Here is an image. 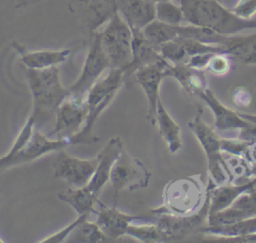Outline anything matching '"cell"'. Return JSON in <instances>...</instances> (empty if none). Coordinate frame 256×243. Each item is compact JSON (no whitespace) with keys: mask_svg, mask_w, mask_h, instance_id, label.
Listing matches in <instances>:
<instances>
[{"mask_svg":"<svg viewBox=\"0 0 256 243\" xmlns=\"http://www.w3.org/2000/svg\"><path fill=\"white\" fill-rule=\"evenodd\" d=\"M27 78L32 94V112L35 126L40 125L55 113L59 106L71 95L69 88L61 82L58 68L28 69Z\"/></svg>","mask_w":256,"mask_h":243,"instance_id":"cell-2","label":"cell"},{"mask_svg":"<svg viewBox=\"0 0 256 243\" xmlns=\"http://www.w3.org/2000/svg\"><path fill=\"white\" fill-rule=\"evenodd\" d=\"M85 24L96 30L117 12V0H78Z\"/></svg>","mask_w":256,"mask_h":243,"instance_id":"cell-18","label":"cell"},{"mask_svg":"<svg viewBox=\"0 0 256 243\" xmlns=\"http://www.w3.org/2000/svg\"><path fill=\"white\" fill-rule=\"evenodd\" d=\"M233 100L235 104L239 107H247L251 102V94L249 91L243 87H239L234 91Z\"/></svg>","mask_w":256,"mask_h":243,"instance_id":"cell-32","label":"cell"},{"mask_svg":"<svg viewBox=\"0 0 256 243\" xmlns=\"http://www.w3.org/2000/svg\"><path fill=\"white\" fill-rule=\"evenodd\" d=\"M123 151V142L119 137H112L102 151L97 155L96 170L86 185L96 195H99L103 186L110 179V172L113 164Z\"/></svg>","mask_w":256,"mask_h":243,"instance_id":"cell-14","label":"cell"},{"mask_svg":"<svg viewBox=\"0 0 256 243\" xmlns=\"http://www.w3.org/2000/svg\"><path fill=\"white\" fill-rule=\"evenodd\" d=\"M13 46L20 54V60L27 69H46L55 67L66 61L70 55V50L68 49L29 51L16 42H14Z\"/></svg>","mask_w":256,"mask_h":243,"instance_id":"cell-16","label":"cell"},{"mask_svg":"<svg viewBox=\"0 0 256 243\" xmlns=\"http://www.w3.org/2000/svg\"><path fill=\"white\" fill-rule=\"evenodd\" d=\"M185 22L210 29L222 35L256 30V18L245 20L236 16L219 0H179Z\"/></svg>","mask_w":256,"mask_h":243,"instance_id":"cell-1","label":"cell"},{"mask_svg":"<svg viewBox=\"0 0 256 243\" xmlns=\"http://www.w3.org/2000/svg\"><path fill=\"white\" fill-rule=\"evenodd\" d=\"M252 165L256 164V142L254 143H251L249 145V148H248V152L246 154V157H245Z\"/></svg>","mask_w":256,"mask_h":243,"instance_id":"cell-33","label":"cell"},{"mask_svg":"<svg viewBox=\"0 0 256 243\" xmlns=\"http://www.w3.org/2000/svg\"><path fill=\"white\" fill-rule=\"evenodd\" d=\"M206 197L202 199L201 185L193 178L175 180L166 185L163 192V204L152 210V213L175 216L192 215L203 207Z\"/></svg>","mask_w":256,"mask_h":243,"instance_id":"cell-4","label":"cell"},{"mask_svg":"<svg viewBox=\"0 0 256 243\" xmlns=\"http://www.w3.org/2000/svg\"><path fill=\"white\" fill-rule=\"evenodd\" d=\"M97 215L96 224L100 229L111 239L116 240L126 235L128 226L133 222L138 221H155L156 216H136L126 214L117 209L116 206L108 207L100 202V209L95 211Z\"/></svg>","mask_w":256,"mask_h":243,"instance_id":"cell-13","label":"cell"},{"mask_svg":"<svg viewBox=\"0 0 256 243\" xmlns=\"http://www.w3.org/2000/svg\"><path fill=\"white\" fill-rule=\"evenodd\" d=\"M239 115H240L243 119H245V120H247V121H249V122H251V123H253V124L256 125V114H250V113L239 112Z\"/></svg>","mask_w":256,"mask_h":243,"instance_id":"cell-34","label":"cell"},{"mask_svg":"<svg viewBox=\"0 0 256 243\" xmlns=\"http://www.w3.org/2000/svg\"><path fill=\"white\" fill-rule=\"evenodd\" d=\"M151 1H153V2H159V1H165V0H151Z\"/></svg>","mask_w":256,"mask_h":243,"instance_id":"cell-36","label":"cell"},{"mask_svg":"<svg viewBox=\"0 0 256 243\" xmlns=\"http://www.w3.org/2000/svg\"><path fill=\"white\" fill-rule=\"evenodd\" d=\"M151 173L146 166L136 157L122 151L112 166L110 172L111 187L114 198L122 190H136L149 184Z\"/></svg>","mask_w":256,"mask_h":243,"instance_id":"cell-9","label":"cell"},{"mask_svg":"<svg viewBox=\"0 0 256 243\" xmlns=\"http://www.w3.org/2000/svg\"><path fill=\"white\" fill-rule=\"evenodd\" d=\"M117 11L131 30H143L156 19V3L151 0H117Z\"/></svg>","mask_w":256,"mask_h":243,"instance_id":"cell-15","label":"cell"},{"mask_svg":"<svg viewBox=\"0 0 256 243\" xmlns=\"http://www.w3.org/2000/svg\"><path fill=\"white\" fill-rule=\"evenodd\" d=\"M250 143L238 138H220V148L222 153L246 157Z\"/></svg>","mask_w":256,"mask_h":243,"instance_id":"cell-29","label":"cell"},{"mask_svg":"<svg viewBox=\"0 0 256 243\" xmlns=\"http://www.w3.org/2000/svg\"><path fill=\"white\" fill-rule=\"evenodd\" d=\"M114 241L107 236L100 227L95 223L85 220L78 225L69 235L66 242H85V243H102Z\"/></svg>","mask_w":256,"mask_h":243,"instance_id":"cell-26","label":"cell"},{"mask_svg":"<svg viewBox=\"0 0 256 243\" xmlns=\"http://www.w3.org/2000/svg\"><path fill=\"white\" fill-rule=\"evenodd\" d=\"M232 58L223 52H215L209 58L205 71L214 76H225L232 68Z\"/></svg>","mask_w":256,"mask_h":243,"instance_id":"cell-28","label":"cell"},{"mask_svg":"<svg viewBox=\"0 0 256 243\" xmlns=\"http://www.w3.org/2000/svg\"><path fill=\"white\" fill-rule=\"evenodd\" d=\"M199 97L207 104L214 115V126L218 132H238V139L248 143L256 142V125L243 119L238 111H233L224 106L209 88Z\"/></svg>","mask_w":256,"mask_h":243,"instance_id":"cell-8","label":"cell"},{"mask_svg":"<svg viewBox=\"0 0 256 243\" xmlns=\"http://www.w3.org/2000/svg\"><path fill=\"white\" fill-rule=\"evenodd\" d=\"M88 214H81L77 217L76 220H74L72 223H70L69 225H67L66 227H64L63 229H61L60 231L56 232L55 234L48 236L46 238H44L43 240L39 241L41 243H61L66 241V239L69 237V235L74 231V229L80 225L82 222H84L85 220L88 219Z\"/></svg>","mask_w":256,"mask_h":243,"instance_id":"cell-30","label":"cell"},{"mask_svg":"<svg viewBox=\"0 0 256 243\" xmlns=\"http://www.w3.org/2000/svg\"><path fill=\"white\" fill-rule=\"evenodd\" d=\"M250 185L251 179L250 181L243 184L228 183L225 185L207 189L209 194L208 215L214 214L229 207L239 195L249 190Z\"/></svg>","mask_w":256,"mask_h":243,"instance_id":"cell-20","label":"cell"},{"mask_svg":"<svg viewBox=\"0 0 256 243\" xmlns=\"http://www.w3.org/2000/svg\"><path fill=\"white\" fill-rule=\"evenodd\" d=\"M146 40L157 49L169 41L177 38L176 26L168 25L158 21L157 19L150 22L142 30Z\"/></svg>","mask_w":256,"mask_h":243,"instance_id":"cell-25","label":"cell"},{"mask_svg":"<svg viewBox=\"0 0 256 243\" xmlns=\"http://www.w3.org/2000/svg\"><path fill=\"white\" fill-rule=\"evenodd\" d=\"M156 124L163 140L166 142L167 147L171 153H176L182 147L181 129L179 125L167 112L166 108L159 99L156 112Z\"/></svg>","mask_w":256,"mask_h":243,"instance_id":"cell-21","label":"cell"},{"mask_svg":"<svg viewBox=\"0 0 256 243\" xmlns=\"http://www.w3.org/2000/svg\"><path fill=\"white\" fill-rule=\"evenodd\" d=\"M126 235L138 239L141 242H167L169 241L155 221H138L131 223Z\"/></svg>","mask_w":256,"mask_h":243,"instance_id":"cell-24","label":"cell"},{"mask_svg":"<svg viewBox=\"0 0 256 243\" xmlns=\"http://www.w3.org/2000/svg\"><path fill=\"white\" fill-rule=\"evenodd\" d=\"M88 114L86 101L78 102L69 96L55 113V125L49 133L53 139H69L80 131Z\"/></svg>","mask_w":256,"mask_h":243,"instance_id":"cell-12","label":"cell"},{"mask_svg":"<svg viewBox=\"0 0 256 243\" xmlns=\"http://www.w3.org/2000/svg\"><path fill=\"white\" fill-rule=\"evenodd\" d=\"M222 46L231 58L244 64L256 65V30L249 34L228 35Z\"/></svg>","mask_w":256,"mask_h":243,"instance_id":"cell-17","label":"cell"},{"mask_svg":"<svg viewBox=\"0 0 256 243\" xmlns=\"http://www.w3.org/2000/svg\"><path fill=\"white\" fill-rule=\"evenodd\" d=\"M190 129L201 144L207 157L209 184L207 189L231 183V175L227 169L223 153L220 148V137L202 118L199 112L194 120L188 123Z\"/></svg>","mask_w":256,"mask_h":243,"instance_id":"cell-5","label":"cell"},{"mask_svg":"<svg viewBox=\"0 0 256 243\" xmlns=\"http://www.w3.org/2000/svg\"><path fill=\"white\" fill-rule=\"evenodd\" d=\"M101 39L110 60V68L125 71L133 59V33L118 11L107 22L101 32Z\"/></svg>","mask_w":256,"mask_h":243,"instance_id":"cell-6","label":"cell"},{"mask_svg":"<svg viewBox=\"0 0 256 243\" xmlns=\"http://www.w3.org/2000/svg\"><path fill=\"white\" fill-rule=\"evenodd\" d=\"M168 77L175 78L185 91L197 96L209 88L204 70L196 69L186 64H171Z\"/></svg>","mask_w":256,"mask_h":243,"instance_id":"cell-19","label":"cell"},{"mask_svg":"<svg viewBox=\"0 0 256 243\" xmlns=\"http://www.w3.org/2000/svg\"><path fill=\"white\" fill-rule=\"evenodd\" d=\"M97 167V157L82 159L60 151L52 164L54 176L68 182L72 187L86 186Z\"/></svg>","mask_w":256,"mask_h":243,"instance_id":"cell-10","label":"cell"},{"mask_svg":"<svg viewBox=\"0 0 256 243\" xmlns=\"http://www.w3.org/2000/svg\"><path fill=\"white\" fill-rule=\"evenodd\" d=\"M171 63L166 59L155 63H150L138 68L135 72V78L142 87L148 102V119L154 125L156 124L157 104L160 99V84L165 77H168V71Z\"/></svg>","mask_w":256,"mask_h":243,"instance_id":"cell-11","label":"cell"},{"mask_svg":"<svg viewBox=\"0 0 256 243\" xmlns=\"http://www.w3.org/2000/svg\"><path fill=\"white\" fill-rule=\"evenodd\" d=\"M252 174L253 176H256V164L252 165Z\"/></svg>","mask_w":256,"mask_h":243,"instance_id":"cell-35","label":"cell"},{"mask_svg":"<svg viewBox=\"0 0 256 243\" xmlns=\"http://www.w3.org/2000/svg\"><path fill=\"white\" fill-rule=\"evenodd\" d=\"M57 196L61 201L71 205L79 215L95 213V204L99 202L98 195L87 186L72 187L58 193Z\"/></svg>","mask_w":256,"mask_h":243,"instance_id":"cell-22","label":"cell"},{"mask_svg":"<svg viewBox=\"0 0 256 243\" xmlns=\"http://www.w3.org/2000/svg\"><path fill=\"white\" fill-rule=\"evenodd\" d=\"M108 68L110 69V60L102 45L101 32H96L81 73L78 79L69 87L70 96L78 102H84L89 89Z\"/></svg>","mask_w":256,"mask_h":243,"instance_id":"cell-7","label":"cell"},{"mask_svg":"<svg viewBox=\"0 0 256 243\" xmlns=\"http://www.w3.org/2000/svg\"><path fill=\"white\" fill-rule=\"evenodd\" d=\"M2 242H4V241H3V240L0 238V243H2Z\"/></svg>","mask_w":256,"mask_h":243,"instance_id":"cell-37","label":"cell"},{"mask_svg":"<svg viewBox=\"0 0 256 243\" xmlns=\"http://www.w3.org/2000/svg\"><path fill=\"white\" fill-rule=\"evenodd\" d=\"M231 11L238 17L245 20L255 19L256 0H237Z\"/></svg>","mask_w":256,"mask_h":243,"instance_id":"cell-31","label":"cell"},{"mask_svg":"<svg viewBox=\"0 0 256 243\" xmlns=\"http://www.w3.org/2000/svg\"><path fill=\"white\" fill-rule=\"evenodd\" d=\"M205 234L209 236H220V237H237L245 236L256 233V216L238 221L236 223L221 226H205L200 229Z\"/></svg>","mask_w":256,"mask_h":243,"instance_id":"cell-23","label":"cell"},{"mask_svg":"<svg viewBox=\"0 0 256 243\" xmlns=\"http://www.w3.org/2000/svg\"><path fill=\"white\" fill-rule=\"evenodd\" d=\"M156 19L172 26L182 25L185 22L181 6L175 4L173 0L156 2Z\"/></svg>","mask_w":256,"mask_h":243,"instance_id":"cell-27","label":"cell"},{"mask_svg":"<svg viewBox=\"0 0 256 243\" xmlns=\"http://www.w3.org/2000/svg\"><path fill=\"white\" fill-rule=\"evenodd\" d=\"M71 145L69 139H52L35 127V116L31 113L16 137L9 152L0 157V171L31 162L51 151Z\"/></svg>","mask_w":256,"mask_h":243,"instance_id":"cell-3","label":"cell"}]
</instances>
